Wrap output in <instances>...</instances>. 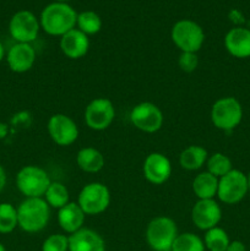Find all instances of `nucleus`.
<instances>
[{
	"label": "nucleus",
	"mask_w": 250,
	"mask_h": 251,
	"mask_svg": "<svg viewBox=\"0 0 250 251\" xmlns=\"http://www.w3.org/2000/svg\"><path fill=\"white\" fill-rule=\"evenodd\" d=\"M77 14L66 2H53L43 9L39 24L43 31L50 36H64L75 28Z\"/></svg>",
	"instance_id": "1"
},
{
	"label": "nucleus",
	"mask_w": 250,
	"mask_h": 251,
	"mask_svg": "<svg viewBox=\"0 0 250 251\" xmlns=\"http://www.w3.org/2000/svg\"><path fill=\"white\" fill-rule=\"evenodd\" d=\"M17 220L24 232L38 233L50 220V207L43 198H26L17 207Z\"/></svg>",
	"instance_id": "2"
},
{
	"label": "nucleus",
	"mask_w": 250,
	"mask_h": 251,
	"mask_svg": "<svg viewBox=\"0 0 250 251\" xmlns=\"http://www.w3.org/2000/svg\"><path fill=\"white\" fill-rule=\"evenodd\" d=\"M176 237L178 228L172 218L158 216L147 225L146 240L152 250L169 251Z\"/></svg>",
	"instance_id": "3"
},
{
	"label": "nucleus",
	"mask_w": 250,
	"mask_h": 251,
	"mask_svg": "<svg viewBox=\"0 0 250 251\" xmlns=\"http://www.w3.org/2000/svg\"><path fill=\"white\" fill-rule=\"evenodd\" d=\"M51 180L48 173L38 166H25L16 176V186L26 198H43Z\"/></svg>",
	"instance_id": "4"
},
{
	"label": "nucleus",
	"mask_w": 250,
	"mask_h": 251,
	"mask_svg": "<svg viewBox=\"0 0 250 251\" xmlns=\"http://www.w3.org/2000/svg\"><path fill=\"white\" fill-rule=\"evenodd\" d=\"M243 119V107L234 97H222L211 108V122L217 129L230 131L240 124Z\"/></svg>",
	"instance_id": "5"
},
{
	"label": "nucleus",
	"mask_w": 250,
	"mask_h": 251,
	"mask_svg": "<svg viewBox=\"0 0 250 251\" xmlns=\"http://www.w3.org/2000/svg\"><path fill=\"white\" fill-rule=\"evenodd\" d=\"M171 37L181 51L198 53L205 42V33L199 24L191 20H180L174 24Z\"/></svg>",
	"instance_id": "6"
},
{
	"label": "nucleus",
	"mask_w": 250,
	"mask_h": 251,
	"mask_svg": "<svg viewBox=\"0 0 250 251\" xmlns=\"http://www.w3.org/2000/svg\"><path fill=\"white\" fill-rule=\"evenodd\" d=\"M77 203L86 216H96L104 212L110 203V191L107 185L98 181L87 184L78 194Z\"/></svg>",
	"instance_id": "7"
},
{
	"label": "nucleus",
	"mask_w": 250,
	"mask_h": 251,
	"mask_svg": "<svg viewBox=\"0 0 250 251\" xmlns=\"http://www.w3.org/2000/svg\"><path fill=\"white\" fill-rule=\"evenodd\" d=\"M248 188L247 174L238 169H232L229 173L218 179L217 198L225 205H235L247 196Z\"/></svg>",
	"instance_id": "8"
},
{
	"label": "nucleus",
	"mask_w": 250,
	"mask_h": 251,
	"mask_svg": "<svg viewBox=\"0 0 250 251\" xmlns=\"http://www.w3.org/2000/svg\"><path fill=\"white\" fill-rule=\"evenodd\" d=\"M130 120L136 129L147 134H153L162 127L164 117L162 110L154 103L141 102L132 108Z\"/></svg>",
	"instance_id": "9"
},
{
	"label": "nucleus",
	"mask_w": 250,
	"mask_h": 251,
	"mask_svg": "<svg viewBox=\"0 0 250 251\" xmlns=\"http://www.w3.org/2000/svg\"><path fill=\"white\" fill-rule=\"evenodd\" d=\"M115 118V108L108 98H96L85 109V123L91 130L103 131L112 125Z\"/></svg>",
	"instance_id": "10"
},
{
	"label": "nucleus",
	"mask_w": 250,
	"mask_h": 251,
	"mask_svg": "<svg viewBox=\"0 0 250 251\" xmlns=\"http://www.w3.org/2000/svg\"><path fill=\"white\" fill-rule=\"evenodd\" d=\"M41 24L32 14L27 10L17 11L11 17L9 24V32L16 43H29L38 37Z\"/></svg>",
	"instance_id": "11"
},
{
	"label": "nucleus",
	"mask_w": 250,
	"mask_h": 251,
	"mask_svg": "<svg viewBox=\"0 0 250 251\" xmlns=\"http://www.w3.org/2000/svg\"><path fill=\"white\" fill-rule=\"evenodd\" d=\"M48 134L50 139L59 146H70L77 140L78 127L69 115L56 113L48 120Z\"/></svg>",
	"instance_id": "12"
},
{
	"label": "nucleus",
	"mask_w": 250,
	"mask_h": 251,
	"mask_svg": "<svg viewBox=\"0 0 250 251\" xmlns=\"http://www.w3.org/2000/svg\"><path fill=\"white\" fill-rule=\"evenodd\" d=\"M222 220V210L215 199L198 200L191 210V221L196 228L208 230L217 227Z\"/></svg>",
	"instance_id": "13"
},
{
	"label": "nucleus",
	"mask_w": 250,
	"mask_h": 251,
	"mask_svg": "<svg viewBox=\"0 0 250 251\" xmlns=\"http://www.w3.org/2000/svg\"><path fill=\"white\" fill-rule=\"evenodd\" d=\"M144 176L153 185H162L172 174V163L168 157L159 152H153L146 157L144 162Z\"/></svg>",
	"instance_id": "14"
},
{
	"label": "nucleus",
	"mask_w": 250,
	"mask_h": 251,
	"mask_svg": "<svg viewBox=\"0 0 250 251\" xmlns=\"http://www.w3.org/2000/svg\"><path fill=\"white\" fill-rule=\"evenodd\" d=\"M6 61L14 73H26L36 63V50L29 43H16L7 51Z\"/></svg>",
	"instance_id": "15"
},
{
	"label": "nucleus",
	"mask_w": 250,
	"mask_h": 251,
	"mask_svg": "<svg viewBox=\"0 0 250 251\" xmlns=\"http://www.w3.org/2000/svg\"><path fill=\"white\" fill-rule=\"evenodd\" d=\"M60 49L69 59H80L87 54L90 49V39L87 34L78 28H74L61 36Z\"/></svg>",
	"instance_id": "16"
},
{
	"label": "nucleus",
	"mask_w": 250,
	"mask_h": 251,
	"mask_svg": "<svg viewBox=\"0 0 250 251\" xmlns=\"http://www.w3.org/2000/svg\"><path fill=\"white\" fill-rule=\"evenodd\" d=\"M69 251H105V243L96 230L81 228L69 235Z\"/></svg>",
	"instance_id": "17"
},
{
	"label": "nucleus",
	"mask_w": 250,
	"mask_h": 251,
	"mask_svg": "<svg viewBox=\"0 0 250 251\" xmlns=\"http://www.w3.org/2000/svg\"><path fill=\"white\" fill-rule=\"evenodd\" d=\"M225 47L228 53L238 59L250 56V29L244 27H234L229 29L225 37Z\"/></svg>",
	"instance_id": "18"
},
{
	"label": "nucleus",
	"mask_w": 250,
	"mask_h": 251,
	"mask_svg": "<svg viewBox=\"0 0 250 251\" xmlns=\"http://www.w3.org/2000/svg\"><path fill=\"white\" fill-rule=\"evenodd\" d=\"M86 215L77 202H69L58 210V223L61 229L68 234L77 232L83 228Z\"/></svg>",
	"instance_id": "19"
},
{
	"label": "nucleus",
	"mask_w": 250,
	"mask_h": 251,
	"mask_svg": "<svg viewBox=\"0 0 250 251\" xmlns=\"http://www.w3.org/2000/svg\"><path fill=\"white\" fill-rule=\"evenodd\" d=\"M76 163L85 173H98L104 167L105 159L102 152L95 147H83L77 152Z\"/></svg>",
	"instance_id": "20"
},
{
	"label": "nucleus",
	"mask_w": 250,
	"mask_h": 251,
	"mask_svg": "<svg viewBox=\"0 0 250 251\" xmlns=\"http://www.w3.org/2000/svg\"><path fill=\"white\" fill-rule=\"evenodd\" d=\"M218 178L207 171L199 173L193 180V191L199 200H208L217 196Z\"/></svg>",
	"instance_id": "21"
},
{
	"label": "nucleus",
	"mask_w": 250,
	"mask_h": 251,
	"mask_svg": "<svg viewBox=\"0 0 250 251\" xmlns=\"http://www.w3.org/2000/svg\"><path fill=\"white\" fill-rule=\"evenodd\" d=\"M208 158V153L202 146L191 145L184 149L179 154V164L186 171H198L202 168Z\"/></svg>",
	"instance_id": "22"
},
{
	"label": "nucleus",
	"mask_w": 250,
	"mask_h": 251,
	"mask_svg": "<svg viewBox=\"0 0 250 251\" xmlns=\"http://www.w3.org/2000/svg\"><path fill=\"white\" fill-rule=\"evenodd\" d=\"M43 199L47 201L49 207L56 208V210H60L66 203L70 202L68 188L59 181H51L49 188L47 189L46 194H44Z\"/></svg>",
	"instance_id": "23"
},
{
	"label": "nucleus",
	"mask_w": 250,
	"mask_h": 251,
	"mask_svg": "<svg viewBox=\"0 0 250 251\" xmlns=\"http://www.w3.org/2000/svg\"><path fill=\"white\" fill-rule=\"evenodd\" d=\"M229 243V237L223 228L217 226V227L206 230L205 238H203V244L206 249L210 251H225Z\"/></svg>",
	"instance_id": "24"
},
{
	"label": "nucleus",
	"mask_w": 250,
	"mask_h": 251,
	"mask_svg": "<svg viewBox=\"0 0 250 251\" xmlns=\"http://www.w3.org/2000/svg\"><path fill=\"white\" fill-rule=\"evenodd\" d=\"M206 167H207L208 173L217 176L218 179L229 173L233 169L232 161H230L229 157L225 156V153H221V152H216V153L208 156L207 161H206Z\"/></svg>",
	"instance_id": "25"
},
{
	"label": "nucleus",
	"mask_w": 250,
	"mask_h": 251,
	"mask_svg": "<svg viewBox=\"0 0 250 251\" xmlns=\"http://www.w3.org/2000/svg\"><path fill=\"white\" fill-rule=\"evenodd\" d=\"M19 227L17 208L12 203H0V233L9 234Z\"/></svg>",
	"instance_id": "26"
},
{
	"label": "nucleus",
	"mask_w": 250,
	"mask_h": 251,
	"mask_svg": "<svg viewBox=\"0 0 250 251\" xmlns=\"http://www.w3.org/2000/svg\"><path fill=\"white\" fill-rule=\"evenodd\" d=\"M203 240L194 233L178 234L172 245V251H205Z\"/></svg>",
	"instance_id": "27"
},
{
	"label": "nucleus",
	"mask_w": 250,
	"mask_h": 251,
	"mask_svg": "<svg viewBox=\"0 0 250 251\" xmlns=\"http://www.w3.org/2000/svg\"><path fill=\"white\" fill-rule=\"evenodd\" d=\"M77 28L87 36L96 34L102 28V20L95 11H82L77 14Z\"/></svg>",
	"instance_id": "28"
},
{
	"label": "nucleus",
	"mask_w": 250,
	"mask_h": 251,
	"mask_svg": "<svg viewBox=\"0 0 250 251\" xmlns=\"http://www.w3.org/2000/svg\"><path fill=\"white\" fill-rule=\"evenodd\" d=\"M42 251H69V237L65 234H51L42 244Z\"/></svg>",
	"instance_id": "29"
},
{
	"label": "nucleus",
	"mask_w": 250,
	"mask_h": 251,
	"mask_svg": "<svg viewBox=\"0 0 250 251\" xmlns=\"http://www.w3.org/2000/svg\"><path fill=\"white\" fill-rule=\"evenodd\" d=\"M178 65L184 73H193L198 69L199 65L198 54L190 53V51H181L178 59Z\"/></svg>",
	"instance_id": "30"
},
{
	"label": "nucleus",
	"mask_w": 250,
	"mask_h": 251,
	"mask_svg": "<svg viewBox=\"0 0 250 251\" xmlns=\"http://www.w3.org/2000/svg\"><path fill=\"white\" fill-rule=\"evenodd\" d=\"M225 251H247V249H245V245L242 242H239V240H233V242L229 243V245H228Z\"/></svg>",
	"instance_id": "31"
},
{
	"label": "nucleus",
	"mask_w": 250,
	"mask_h": 251,
	"mask_svg": "<svg viewBox=\"0 0 250 251\" xmlns=\"http://www.w3.org/2000/svg\"><path fill=\"white\" fill-rule=\"evenodd\" d=\"M230 20H232L234 24H243L244 22V17H243V15L240 14L239 11H237V10H233V11H230V15H229Z\"/></svg>",
	"instance_id": "32"
},
{
	"label": "nucleus",
	"mask_w": 250,
	"mask_h": 251,
	"mask_svg": "<svg viewBox=\"0 0 250 251\" xmlns=\"http://www.w3.org/2000/svg\"><path fill=\"white\" fill-rule=\"evenodd\" d=\"M6 172H5V169L2 168V166L0 164V193L4 190L5 185H6Z\"/></svg>",
	"instance_id": "33"
},
{
	"label": "nucleus",
	"mask_w": 250,
	"mask_h": 251,
	"mask_svg": "<svg viewBox=\"0 0 250 251\" xmlns=\"http://www.w3.org/2000/svg\"><path fill=\"white\" fill-rule=\"evenodd\" d=\"M7 132H9L7 124H5V123H0V140H2L4 137H6Z\"/></svg>",
	"instance_id": "34"
},
{
	"label": "nucleus",
	"mask_w": 250,
	"mask_h": 251,
	"mask_svg": "<svg viewBox=\"0 0 250 251\" xmlns=\"http://www.w3.org/2000/svg\"><path fill=\"white\" fill-rule=\"evenodd\" d=\"M4 56H5V49H4V46H2V43L0 42V61L4 59Z\"/></svg>",
	"instance_id": "35"
},
{
	"label": "nucleus",
	"mask_w": 250,
	"mask_h": 251,
	"mask_svg": "<svg viewBox=\"0 0 250 251\" xmlns=\"http://www.w3.org/2000/svg\"><path fill=\"white\" fill-rule=\"evenodd\" d=\"M247 178H248V188H249V191H250V172L247 176Z\"/></svg>",
	"instance_id": "36"
},
{
	"label": "nucleus",
	"mask_w": 250,
	"mask_h": 251,
	"mask_svg": "<svg viewBox=\"0 0 250 251\" xmlns=\"http://www.w3.org/2000/svg\"><path fill=\"white\" fill-rule=\"evenodd\" d=\"M0 251H6L5 250V247L1 244V243H0Z\"/></svg>",
	"instance_id": "37"
},
{
	"label": "nucleus",
	"mask_w": 250,
	"mask_h": 251,
	"mask_svg": "<svg viewBox=\"0 0 250 251\" xmlns=\"http://www.w3.org/2000/svg\"><path fill=\"white\" fill-rule=\"evenodd\" d=\"M69 1V0H55V2H66Z\"/></svg>",
	"instance_id": "38"
},
{
	"label": "nucleus",
	"mask_w": 250,
	"mask_h": 251,
	"mask_svg": "<svg viewBox=\"0 0 250 251\" xmlns=\"http://www.w3.org/2000/svg\"><path fill=\"white\" fill-rule=\"evenodd\" d=\"M169 251H172V250H169Z\"/></svg>",
	"instance_id": "39"
}]
</instances>
